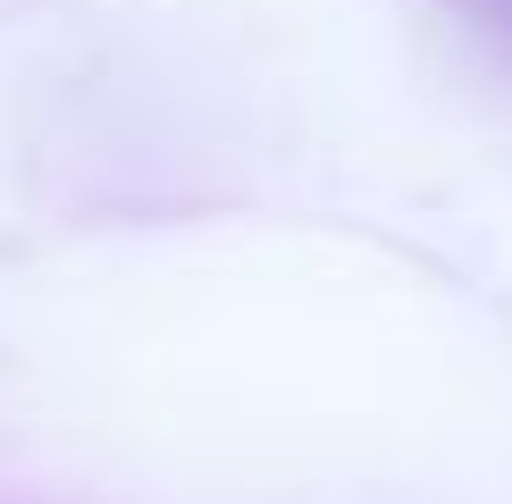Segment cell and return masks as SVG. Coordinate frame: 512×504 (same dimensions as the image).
I'll use <instances>...</instances> for the list:
<instances>
[{
  "label": "cell",
  "instance_id": "cell-1",
  "mask_svg": "<svg viewBox=\"0 0 512 504\" xmlns=\"http://www.w3.org/2000/svg\"><path fill=\"white\" fill-rule=\"evenodd\" d=\"M479 17H487V26H496V34L512 42V0H479Z\"/></svg>",
  "mask_w": 512,
  "mask_h": 504
}]
</instances>
